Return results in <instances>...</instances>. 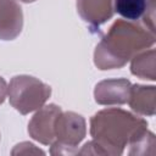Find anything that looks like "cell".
Segmentation results:
<instances>
[{"label":"cell","mask_w":156,"mask_h":156,"mask_svg":"<svg viewBox=\"0 0 156 156\" xmlns=\"http://www.w3.org/2000/svg\"><path fill=\"white\" fill-rule=\"evenodd\" d=\"M150 0H113L115 11L127 21H138L144 17Z\"/></svg>","instance_id":"8fae6325"},{"label":"cell","mask_w":156,"mask_h":156,"mask_svg":"<svg viewBox=\"0 0 156 156\" xmlns=\"http://www.w3.org/2000/svg\"><path fill=\"white\" fill-rule=\"evenodd\" d=\"M147 130V122L126 110L110 107L90 118L93 140L85 143L79 155H122L126 146Z\"/></svg>","instance_id":"6da1fadb"},{"label":"cell","mask_w":156,"mask_h":156,"mask_svg":"<svg viewBox=\"0 0 156 156\" xmlns=\"http://www.w3.org/2000/svg\"><path fill=\"white\" fill-rule=\"evenodd\" d=\"M6 94H7V85H6V82L2 77H0V104L4 102L5 98H6Z\"/></svg>","instance_id":"5bb4252c"},{"label":"cell","mask_w":156,"mask_h":156,"mask_svg":"<svg viewBox=\"0 0 156 156\" xmlns=\"http://www.w3.org/2000/svg\"><path fill=\"white\" fill-rule=\"evenodd\" d=\"M10 104L22 115L44 106L51 95V88L32 76H15L7 87Z\"/></svg>","instance_id":"3957f363"},{"label":"cell","mask_w":156,"mask_h":156,"mask_svg":"<svg viewBox=\"0 0 156 156\" xmlns=\"http://www.w3.org/2000/svg\"><path fill=\"white\" fill-rule=\"evenodd\" d=\"M61 111L55 104L40 107L28 123L29 135L40 144L51 145L55 140V122Z\"/></svg>","instance_id":"5b68a950"},{"label":"cell","mask_w":156,"mask_h":156,"mask_svg":"<svg viewBox=\"0 0 156 156\" xmlns=\"http://www.w3.org/2000/svg\"><path fill=\"white\" fill-rule=\"evenodd\" d=\"M20 1H22V2H34L35 0H20Z\"/></svg>","instance_id":"9a60e30c"},{"label":"cell","mask_w":156,"mask_h":156,"mask_svg":"<svg viewBox=\"0 0 156 156\" xmlns=\"http://www.w3.org/2000/svg\"><path fill=\"white\" fill-rule=\"evenodd\" d=\"M130 87V82L124 78L101 80L94 90L95 101L100 105H123L128 101Z\"/></svg>","instance_id":"8992f818"},{"label":"cell","mask_w":156,"mask_h":156,"mask_svg":"<svg viewBox=\"0 0 156 156\" xmlns=\"http://www.w3.org/2000/svg\"><path fill=\"white\" fill-rule=\"evenodd\" d=\"M23 27V13L16 0H0V39L17 38Z\"/></svg>","instance_id":"52a82bcc"},{"label":"cell","mask_w":156,"mask_h":156,"mask_svg":"<svg viewBox=\"0 0 156 156\" xmlns=\"http://www.w3.org/2000/svg\"><path fill=\"white\" fill-rule=\"evenodd\" d=\"M155 145H156V140H155V135L154 133H151L149 129L134 143H132L130 150H129V155H154L155 154Z\"/></svg>","instance_id":"7c38bea8"},{"label":"cell","mask_w":156,"mask_h":156,"mask_svg":"<svg viewBox=\"0 0 156 156\" xmlns=\"http://www.w3.org/2000/svg\"><path fill=\"white\" fill-rule=\"evenodd\" d=\"M156 56H155V50H144L135 55L132 58V65H130V72L141 78V79H149V80H155L156 74H155V67H156Z\"/></svg>","instance_id":"30bf717a"},{"label":"cell","mask_w":156,"mask_h":156,"mask_svg":"<svg viewBox=\"0 0 156 156\" xmlns=\"http://www.w3.org/2000/svg\"><path fill=\"white\" fill-rule=\"evenodd\" d=\"M30 155V154H44L43 150L38 149L34 144L32 143H21V144H17L15 146V149L12 150V155Z\"/></svg>","instance_id":"4fadbf2b"},{"label":"cell","mask_w":156,"mask_h":156,"mask_svg":"<svg viewBox=\"0 0 156 156\" xmlns=\"http://www.w3.org/2000/svg\"><path fill=\"white\" fill-rule=\"evenodd\" d=\"M87 133L85 119L72 111L62 112L55 122V140L51 144V155L78 154L77 146Z\"/></svg>","instance_id":"277c9868"},{"label":"cell","mask_w":156,"mask_h":156,"mask_svg":"<svg viewBox=\"0 0 156 156\" xmlns=\"http://www.w3.org/2000/svg\"><path fill=\"white\" fill-rule=\"evenodd\" d=\"M77 11L83 21L96 29L113 16V0H77Z\"/></svg>","instance_id":"ba28073f"},{"label":"cell","mask_w":156,"mask_h":156,"mask_svg":"<svg viewBox=\"0 0 156 156\" xmlns=\"http://www.w3.org/2000/svg\"><path fill=\"white\" fill-rule=\"evenodd\" d=\"M155 98L156 89L154 85H140L135 84L130 87L128 104L130 108L143 116L155 115Z\"/></svg>","instance_id":"9c48e42d"},{"label":"cell","mask_w":156,"mask_h":156,"mask_svg":"<svg viewBox=\"0 0 156 156\" xmlns=\"http://www.w3.org/2000/svg\"><path fill=\"white\" fill-rule=\"evenodd\" d=\"M155 44V32L135 21L117 20L101 38L94 51L99 69L123 67L139 52Z\"/></svg>","instance_id":"7a4b0ae2"}]
</instances>
